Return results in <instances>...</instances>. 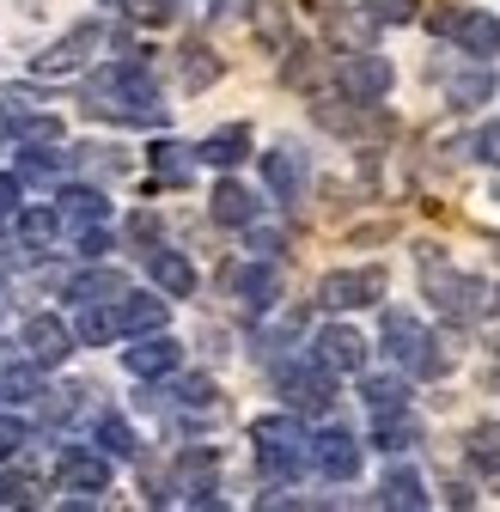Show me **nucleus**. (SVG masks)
<instances>
[{
    "instance_id": "obj_18",
    "label": "nucleus",
    "mask_w": 500,
    "mask_h": 512,
    "mask_svg": "<svg viewBox=\"0 0 500 512\" xmlns=\"http://www.w3.org/2000/svg\"><path fill=\"white\" fill-rule=\"evenodd\" d=\"M55 214H61V226H98L110 214V202H104V189H92V183H68L61 202H55Z\"/></svg>"
},
{
    "instance_id": "obj_11",
    "label": "nucleus",
    "mask_w": 500,
    "mask_h": 512,
    "mask_svg": "<svg viewBox=\"0 0 500 512\" xmlns=\"http://www.w3.org/2000/svg\"><path fill=\"white\" fill-rule=\"evenodd\" d=\"M122 366H129V378H171V372L183 366V348H177L165 330H153V336H141L135 348H122Z\"/></svg>"
},
{
    "instance_id": "obj_31",
    "label": "nucleus",
    "mask_w": 500,
    "mask_h": 512,
    "mask_svg": "<svg viewBox=\"0 0 500 512\" xmlns=\"http://www.w3.org/2000/svg\"><path fill=\"white\" fill-rule=\"evenodd\" d=\"M183 482H190V494H208V482H214V470H220V452H208V445H196V452H183Z\"/></svg>"
},
{
    "instance_id": "obj_21",
    "label": "nucleus",
    "mask_w": 500,
    "mask_h": 512,
    "mask_svg": "<svg viewBox=\"0 0 500 512\" xmlns=\"http://www.w3.org/2000/svg\"><path fill=\"white\" fill-rule=\"evenodd\" d=\"M68 293L80 305H116L122 293H129V281H122V269H86V275L68 281Z\"/></svg>"
},
{
    "instance_id": "obj_9",
    "label": "nucleus",
    "mask_w": 500,
    "mask_h": 512,
    "mask_svg": "<svg viewBox=\"0 0 500 512\" xmlns=\"http://www.w3.org/2000/svg\"><path fill=\"white\" fill-rule=\"evenodd\" d=\"M311 464H318V476H330V482H354L360 476V439L348 427H324L311 439Z\"/></svg>"
},
{
    "instance_id": "obj_25",
    "label": "nucleus",
    "mask_w": 500,
    "mask_h": 512,
    "mask_svg": "<svg viewBox=\"0 0 500 512\" xmlns=\"http://www.w3.org/2000/svg\"><path fill=\"white\" fill-rule=\"evenodd\" d=\"M421 439V427L403 415V409H391V415H379V427H372V445L379 452H409V445Z\"/></svg>"
},
{
    "instance_id": "obj_42",
    "label": "nucleus",
    "mask_w": 500,
    "mask_h": 512,
    "mask_svg": "<svg viewBox=\"0 0 500 512\" xmlns=\"http://www.w3.org/2000/svg\"><path fill=\"white\" fill-rule=\"evenodd\" d=\"M281 244H287L281 232H263V226H257V232H250V250H257V256H275Z\"/></svg>"
},
{
    "instance_id": "obj_5",
    "label": "nucleus",
    "mask_w": 500,
    "mask_h": 512,
    "mask_svg": "<svg viewBox=\"0 0 500 512\" xmlns=\"http://www.w3.org/2000/svg\"><path fill=\"white\" fill-rule=\"evenodd\" d=\"M98 43H104V25H92V19H86V25H74L68 37H55V43H49L43 55H31V74H37V80H61V74H80L86 61H92V49H98Z\"/></svg>"
},
{
    "instance_id": "obj_3",
    "label": "nucleus",
    "mask_w": 500,
    "mask_h": 512,
    "mask_svg": "<svg viewBox=\"0 0 500 512\" xmlns=\"http://www.w3.org/2000/svg\"><path fill=\"white\" fill-rule=\"evenodd\" d=\"M250 439H257L263 476H275V482H287V476H299L311 464V439H305V427L293 415H263L257 427H250Z\"/></svg>"
},
{
    "instance_id": "obj_36",
    "label": "nucleus",
    "mask_w": 500,
    "mask_h": 512,
    "mask_svg": "<svg viewBox=\"0 0 500 512\" xmlns=\"http://www.w3.org/2000/svg\"><path fill=\"white\" fill-rule=\"evenodd\" d=\"M372 25H409L415 19V0H360Z\"/></svg>"
},
{
    "instance_id": "obj_41",
    "label": "nucleus",
    "mask_w": 500,
    "mask_h": 512,
    "mask_svg": "<svg viewBox=\"0 0 500 512\" xmlns=\"http://www.w3.org/2000/svg\"><path fill=\"white\" fill-rule=\"evenodd\" d=\"M110 250V232L104 226H80V256H104Z\"/></svg>"
},
{
    "instance_id": "obj_1",
    "label": "nucleus",
    "mask_w": 500,
    "mask_h": 512,
    "mask_svg": "<svg viewBox=\"0 0 500 512\" xmlns=\"http://www.w3.org/2000/svg\"><path fill=\"white\" fill-rule=\"evenodd\" d=\"M379 342H385V354H391L397 366H409L415 378H440V372H452V348L433 342L415 311H385Z\"/></svg>"
},
{
    "instance_id": "obj_4",
    "label": "nucleus",
    "mask_w": 500,
    "mask_h": 512,
    "mask_svg": "<svg viewBox=\"0 0 500 512\" xmlns=\"http://www.w3.org/2000/svg\"><path fill=\"white\" fill-rule=\"evenodd\" d=\"M440 37H452L464 55H476V61H488V55H500V19L494 13H482V7H440L427 19Z\"/></svg>"
},
{
    "instance_id": "obj_37",
    "label": "nucleus",
    "mask_w": 500,
    "mask_h": 512,
    "mask_svg": "<svg viewBox=\"0 0 500 512\" xmlns=\"http://www.w3.org/2000/svg\"><path fill=\"white\" fill-rule=\"evenodd\" d=\"M55 171H61V159H55V153H31V147L19 153V177H25V183H49Z\"/></svg>"
},
{
    "instance_id": "obj_40",
    "label": "nucleus",
    "mask_w": 500,
    "mask_h": 512,
    "mask_svg": "<svg viewBox=\"0 0 500 512\" xmlns=\"http://www.w3.org/2000/svg\"><path fill=\"white\" fill-rule=\"evenodd\" d=\"M25 445V421H13V415H0V458H13Z\"/></svg>"
},
{
    "instance_id": "obj_32",
    "label": "nucleus",
    "mask_w": 500,
    "mask_h": 512,
    "mask_svg": "<svg viewBox=\"0 0 500 512\" xmlns=\"http://www.w3.org/2000/svg\"><path fill=\"white\" fill-rule=\"evenodd\" d=\"M446 92H452V104H488V92H494V74H488V68H464V74H458Z\"/></svg>"
},
{
    "instance_id": "obj_15",
    "label": "nucleus",
    "mask_w": 500,
    "mask_h": 512,
    "mask_svg": "<svg viewBox=\"0 0 500 512\" xmlns=\"http://www.w3.org/2000/svg\"><path fill=\"white\" fill-rule=\"evenodd\" d=\"M232 293L244 299V311H269V305H275V293H281V275H275V263H269V256H257V263H244V269L232 275Z\"/></svg>"
},
{
    "instance_id": "obj_45",
    "label": "nucleus",
    "mask_w": 500,
    "mask_h": 512,
    "mask_svg": "<svg viewBox=\"0 0 500 512\" xmlns=\"http://www.w3.org/2000/svg\"><path fill=\"white\" fill-rule=\"evenodd\" d=\"M104 7H116V0H104Z\"/></svg>"
},
{
    "instance_id": "obj_23",
    "label": "nucleus",
    "mask_w": 500,
    "mask_h": 512,
    "mask_svg": "<svg viewBox=\"0 0 500 512\" xmlns=\"http://www.w3.org/2000/svg\"><path fill=\"white\" fill-rule=\"evenodd\" d=\"M74 336L86 342V348H104V342H116L122 330H116V305H80V324H74Z\"/></svg>"
},
{
    "instance_id": "obj_19",
    "label": "nucleus",
    "mask_w": 500,
    "mask_h": 512,
    "mask_svg": "<svg viewBox=\"0 0 500 512\" xmlns=\"http://www.w3.org/2000/svg\"><path fill=\"white\" fill-rule=\"evenodd\" d=\"M244 153H250V128H244V122H226V128H214V135L196 147V159H202V165H220V171H232Z\"/></svg>"
},
{
    "instance_id": "obj_26",
    "label": "nucleus",
    "mask_w": 500,
    "mask_h": 512,
    "mask_svg": "<svg viewBox=\"0 0 500 512\" xmlns=\"http://www.w3.org/2000/svg\"><path fill=\"white\" fill-rule=\"evenodd\" d=\"M98 452H104V458H135V452H141V445H135V427L122 421V415H104V421H98Z\"/></svg>"
},
{
    "instance_id": "obj_2",
    "label": "nucleus",
    "mask_w": 500,
    "mask_h": 512,
    "mask_svg": "<svg viewBox=\"0 0 500 512\" xmlns=\"http://www.w3.org/2000/svg\"><path fill=\"white\" fill-rule=\"evenodd\" d=\"M421 275H427V299L440 305V317H452V324H476V317H488V287L476 275H458L440 250H421Z\"/></svg>"
},
{
    "instance_id": "obj_7",
    "label": "nucleus",
    "mask_w": 500,
    "mask_h": 512,
    "mask_svg": "<svg viewBox=\"0 0 500 512\" xmlns=\"http://www.w3.org/2000/svg\"><path fill=\"white\" fill-rule=\"evenodd\" d=\"M391 80H397V74H391V61H385V55H366V49L348 55L342 68H336V86H342L348 104H379V98L391 92Z\"/></svg>"
},
{
    "instance_id": "obj_12",
    "label": "nucleus",
    "mask_w": 500,
    "mask_h": 512,
    "mask_svg": "<svg viewBox=\"0 0 500 512\" xmlns=\"http://www.w3.org/2000/svg\"><path fill=\"white\" fill-rule=\"evenodd\" d=\"M263 183H269L275 202H299V196H305V153H299V147L263 153Z\"/></svg>"
},
{
    "instance_id": "obj_39",
    "label": "nucleus",
    "mask_w": 500,
    "mask_h": 512,
    "mask_svg": "<svg viewBox=\"0 0 500 512\" xmlns=\"http://www.w3.org/2000/svg\"><path fill=\"white\" fill-rule=\"evenodd\" d=\"M470 147H476V159H488V165H500V122H482L476 135H470Z\"/></svg>"
},
{
    "instance_id": "obj_10",
    "label": "nucleus",
    "mask_w": 500,
    "mask_h": 512,
    "mask_svg": "<svg viewBox=\"0 0 500 512\" xmlns=\"http://www.w3.org/2000/svg\"><path fill=\"white\" fill-rule=\"evenodd\" d=\"M68 354H74V330L61 324V317H49V311L25 317V360H37V366H61Z\"/></svg>"
},
{
    "instance_id": "obj_30",
    "label": "nucleus",
    "mask_w": 500,
    "mask_h": 512,
    "mask_svg": "<svg viewBox=\"0 0 500 512\" xmlns=\"http://www.w3.org/2000/svg\"><path fill=\"white\" fill-rule=\"evenodd\" d=\"M220 80V55L214 49H183V86H190V92H202V86H214Z\"/></svg>"
},
{
    "instance_id": "obj_27",
    "label": "nucleus",
    "mask_w": 500,
    "mask_h": 512,
    "mask_svg": "<svg viewBox=\"0 0 500 512\" xmlns=\"http://www.w3.org/2000/svg\"><path fill=\"white\" fill-rule=\"evenodd\" d=\"M153 171H159L165 183H190L196 153H190V147H177V141H159V147H153Z\"/></svg>"
},
{
    "instance_id": "obj_34",
    "label": "nucleus",
    "mask_w": 500,
    "mask_h": 512,
    "mask_svg": "<svg viewBox=\"0 0 500 512\" xmlns=\"http://www.w3.org/2000/svg\"><path fill=\"white\" fill-rule=\"evenodd\" d=\"M214 397H220V391H214V378H183V384H177V403H183V409H196V415H214V409H220Z\"/></svg>"
},
{
    "instance_id": "obj_16",
    "label": "nucleus",
    "mask_w": 500,
    "mask_h": 512,
    "mask_svg": "<svg viewBox=\"0 0 500 512\" xmlns=\"http://www.w3.org/2000/svg\"><path fill=\"white\" fill-rule=\"evenodd\" d=\"M147 269H153L159 293H171V299H190V293H196V269H190V256H183V250L153 244V250H147Z\"/></svg>"
},
{
    "instance_id": "obj_43",
    "label": "nucleus",
    "mask_w": 500,
    "mask_h": 512,
    "mask_svg": "<svg viewBox=\"0 0 500 512\" xmlns=\"http://www.w3.org/2000/svg\"><path fill=\"white\" fill-rule=\"evenodd\" d=\"M129 232H135V238H147V244H153V238H159V220H153V214H135V220H129Z\"/></svg>"
},
{
    "instance_id": "obj_35",
    "label": "nucleus",
    "mask_w": 500,
    "mask_h": 512,
    "mask_svg": "<svg viewBox=\"0 0 500 512\" xmlns=\"http://www.w3.org/2000/svg\"><path fill=\"white\" fill-rule=\"evenodd\" d=\"M470 464L476 470H500V427H476L470 433Z\"/></svg>"
},
{
    "instance_id": "obj_17",
    "label": "nucleus",
    "mask_w": 500,
    "mask_h": 512,
    "mask_svg": "<svg viewBox=\"0 0 500 512\" xmlns=\"http://www.w3.org/2000/svg\"><path fill=\"white\" fill-rule=\"evenodd\" d=\"M61 482H68L74 494H104V488H110V458H104V452H86V445H74V452L61 458Z\"/></svg>"
},
{
    "instance_id": "obj_29",
    "label": "nucleus",
    "mask_w": 500,
    "mask_h": 512,
    "mask_svg": "<svg viewBox=\"0 0 500 512\" xmlns=\"http://www.w3.org/2000/svg\"><path fill=\"white\" fill-rule=\"evenodd\" d=\"M37 372H43L37 360H31V366H13L7 378H0V397H7V403H37V397H49Z\"/></svg>"
},
{
    "instance_id": "obj_14",
    "label": "nucleus",
    "mask_w": 500,
    "mask_h": 512,
    "mask_svg": "<svg viewBox=\"0 0 500 512\" xmlns=\"http://www.w3.org/2000/svg\"><path fill=\"white\" fill-rule=\"evenodd\" d=\"M318 360L330 372H366V336L348 324H330V330H318Z\"/></svg>"
},
{
    "instance_id": "obj_33",
    "label": "nucleus",
    "mask_w": 500,
    "mask_h": 512,
    "mask_svg": "<svg viewBox=\"0 0 500 512\" xmlns=\"http://www.w3.org/2000/svg\"><path fill=\"white\" fill-rule=\"evenodd\" d=\"M13 128H19V141H25V147H55L61 135H68V128H61V116H19Z\"/></svg>"
},
{
    "instance_id": "obj_6",
    "label": "nucleus",
    "mask_w": 500,
    "mask_h": 512,
    "mask_svg": "<svg viewBox=\"0 0 500 512\" xmlns=\"http://www.w3.org/2000/svg\"><path fill=\"white\" fill-rule=\"evenodd\" d=\"M385 299V269L372 263V269H336L318 281V305L330 311H360V305H379Z\"/></svg>"
},
{
    "instance_id": "obj_28",
    "label": "nucleus",
    "mask_w": 500,
    "mask_h": 512,
    "mask_svg": "<svg viewBox=\"0 0 500 512\" xmlns=\"http://www.w3.org/2000/svg\"><path fill=\"white\" fill-rule=\"evenodd\" d=\"M55 232H61V214H55V208H25V214H19V238H25L31 250H49Z\"/></svg>"
},
{
    "instance_id": "obj_38",
    "label": "nucleus",
    "mask_w": 500,
    "mask_h": 512,
    "mask_svg": "<svg viewBox=\"0 0 500 512\" xmlns=\"http://www.w3.org/2000/svg\"><path fill=\"white\" fill-rule=\"evenodd\" d=\"M129 19L135 25H171L177 7H171V0H129Z\"/></svg>"
},
{
    "instance_id": "obj_8",
    "label": "nucleus",
    "mask_w": 500,
    "mask_h": 512,
    "mask_svg": "<svg viewBox=\"0 0 500 512\" xmlns=\"http://www.w3.org/2000/svg\"><path fill=\"white\" fill-rule=\"evenodd\" d=\"M281 397H287L299 415H324V409L336 403V378H330V366H324V360H311V366H287V372H281Z\"/></svg>"
},
{
    "instance_id": "obj_22",
    "label": "nucleus",
    "mask_w": 500,
    "mask_h": 512,
    "mask_svg": "<svg viewBox=\"0 0 500 512\" xmlns=\"http://www.w3.org/2000/svg\"><path fill=\"white\" fill-rule=\"evenodd\" d=\"M379 506H391V512H421V506H427L421 476H415V470H391V476L379 482Z\"/></svg>"
},
{
    "instance_id": "obj_44",
    "label": "nucleus",
    "mask_w": 500,
    "mask_h": 512,
    "mask_svg": "<svg viewBox=\"0 0 500 512\" xmlns=\"http://www.w3.org/2000/svg\"><path fill=\"white\" fill-rule=\"evenodd\" d=\"M19 202V177H0V214H7Z\"/></svg>"
},
{
    "instance_id": "obj_20",
    "label": "nucleus",
    "mask_w": 500,
    "mask_h": 512,
    "mask_svg": "<svg viewBox=\"0 0 500 512\" xmlns=\"http://www.w3.org/2000/svg\"><path fill=\"white\" fill-rule=\"evenodd\" d=\"M208 214L220 220V226H257V196H250L244 183H214V202H208Z\"/></svg>"
},
{
    "instance_id": "obj_24",
    "label": "nucleus",
    "mask_w": 500,
    "mask_h": 512,
    "mask_svg": "<svg viewBox=\"0 0 500 512\" xmlns=\"http://www.w3.org/2000/svg\"><path fill=\"white\" fill-rule=\"evenodd\" d=\"M360 403H366L372 415H391V409L409 403V384H403V378H360Z\"/></svg>"
},
{
    "instance_id": "obj_13",
    "label": "nucleus",
    "mask_w": 500,
    "mask_h": 512,
    "mask_svg": "<svg viewBox=\"0 0 500 512\" xmlns=\"http://www.w3.org/2000/svg\"><path fill=\"white\" fill-rule=\"evenodd\" d=\"M165 324H171V305L165 299H153V293H122L116 299V330L122 336H153Z\"/></svg>"
}]
</instances>
